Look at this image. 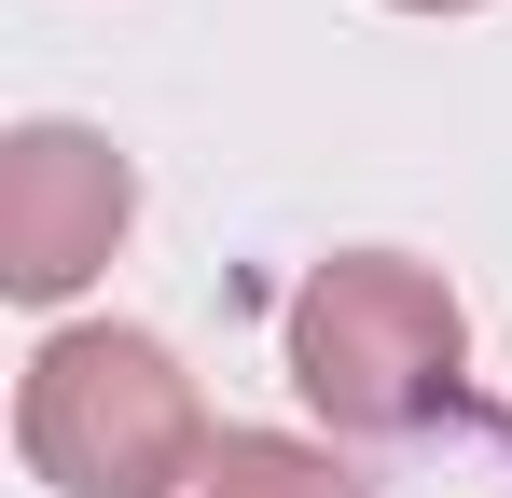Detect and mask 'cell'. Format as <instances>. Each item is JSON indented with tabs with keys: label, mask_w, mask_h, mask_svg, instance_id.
Here are the masks:
<instances>
[{
	"label": "cell",
	"mask_w": 512,
	"mask_h": 498,
	"mask_svg": "<svg viewBox=\"0 0 512 498\" xmlns=\"http://www.w3.org/2000/svg\"><path fill=\"white\" fill-rule=\"evenodd\" d=\"M291 388L346 443H416L471 388V319L416 249H333L291 291Z\"/></svg>",
	"instance_id": "1"
},
{
	"label": "cell",
	"mask_w": 512,
	"mask_h": 498,
	"mask_svg": "<svg viewBox=\"0 0 512 498\" xmlns=\"http://www.w3.org/2000/svg\"><path fill=\"white\" fill-rule=\"evenodd\" d=\"M14 443H28V471L56 498H180L222 429H208V402H194V374H180L167 332L70 319V332L28 346Z\"/></svg>",
	"instance_id": "2"
},
{
	"label": "cell",
	"mask_w": 512,
	"mask_h": 498,
	"mask_svg": "<svg viewBox=\"0 0 512 498\" xmlns=\"http://www.w3.org/2000/svg\"><path fill=\"white\" fill-rule=\"evenodd\" d=\"M139 222V166L97 125H14L0 139V291L14 305H70Z\"/></svg>",
	"instance_id": "3"
},
{
	"label": "cell",
	"mask_w": 512,
	"mask_h": 498,
	"mask_svg": "<svg viewBox=\"0 0 512 498\" xmlns=\"http://www.w3.org/2000/svg\"><path fill=\"white\" fill-rule=\"evenodd\" d=\"M180 498H374L346 471L333 443H291V429H222L208 457H194V485Z\"/></svg>",
	"instance_id": "4"
},
{
	"label": "cell",
	"mask_w": 512,
	"mask_h": 498,
	"mask_svg": "<svg viewBox=\"0 0 512 498\" xmlns=\"http://www.w3.org/2000/svg\"><path fill=\"white\" fill-rule=\"evenodd\" d=\"M402 14H471V0H402Z\"/></svg>",
	"instance_id": "5"
}]
</instances>
